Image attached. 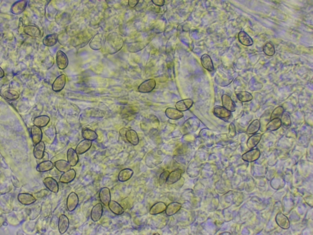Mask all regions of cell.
Returning a JSON list of instances; mask_svg holds the SVG:
<instances>
[{
    "label": "cell",
    "mask_w": 313,
    "mask_h": 235,
    "mask_svg": "<svg viewBox=\"0 0 313 235\" xmlns=\"http://www.w3.org/2000/svg\"><path fill=\"white\" fill-rule=\"evenodd\" d=\"M160 151H157L156 152V151H152V153L150 152L146 155V158L151 159L152 160L145 162L146 164L148 165V167L153 166L155 167L157 165L163 161V156H161L162 153Z\"/></svg>",
    "instance_id": "1"
},
{
    "label": "cell",
    "mask_w": 313,
    "mask_h": 235,
    "mask_svg": "<svg viewBox=\"0 0 313 235\" xmlns=\"http://www.w3.org/2000/svg\"><path fill=\"white\" fill-rule=\"evenodd\" d=\"M156 82L153 79H149L145 80L138 86V90L142 93H148L152 91L155 88Z\"/></svg>",
    "instance_id": "2"
},
{
    "label": "cell",
    "mask_w": 313,
    "mask_h": 235,
    "mask_svg": "<svg viewBox=\"0 0 313 235\" xmlns=\"http://www.w3.org/2000/svg\"><path fill=\"white\" fill-rule=\"evenodd\" d=\"M79 203L78 195L75 192H72L68 195L67 198L66 205L68 210L70 211H74L77 207Z\"/></svg>",
    "instance_id": "3"
},
{
    "label": "cell",
    "mask_w": 313,
    "mask_h": 235,
    "mask_svg": "<svg viewBox=\"0 0 313 235\" xmlns=\"http://www.w3.org/2000/svg\"><path fill=\"white\" fill-rule=\"evenodd\" d=\"M56 62L57 67L61 69H65L68 65V60L67 56L61 50H59L57 53Z\"/></svg>",
    "instance_id": "4"
},
{
    "label": "cell",
    "mask_w": 313,
    "mask_h": 235,
    "mask_svg": "<svg viewBox=\"0 0 313 235\" xmlns=\"http://www.w3.org/2000/svg\"><path fill=\"white\" fill-rule=\"evenodd\" d=\"M103 208L101 203H98L92 207L90 213L91 220L94 222L98 221L101 218L103 213Z\"/></svg>",
    "instance_id": "5"
},
{
    "label": "cell",
    "mask_w": 313,
    "mask_h": 235,
    "mask_svg": "<svg viewBox=\"0 0 313 235\" xmlns=\"http://www.w3.org/2000/svg\"><path fill=\"white\" fill-rule=\"evenodd\" d=\"M99 197L102 203L105 206H108L111 200V195L109 189L107 187H103L99 191Z\"/></svg>",
    "instance_id": "6"
},
{
    "label": "cell",
    "mask_w": 313,
    "mask_h": 235,
    "mask_svg": "<svg viewBox=\"0 0 313 235\" xmlns=\"http://www.w3.org/2000/svg\"><path fill=\"white\" fill-rule=\"evenodd\" d=\"M27 4V1H17L12 6L10 9L11 12L14 14H20L25 10Z\"/></svg>",
    "instance_id": "7"
},
{
    "label": "cell",
    "mask_w": 313,
    "mask_h": 235,
    "mask_svg": "<svg viewBox=\"0 0 313 235\" xmlns=\"http://www.w3.org/2000/svg\"><path fill=\"white\" fill-rule=\"evenodd\" d=\"M66 82L65 75L64 74L59 75L55 79L52 84V90L56 92L60 91L64 87Z\"/></svg>",
    "instance_id": "8"
},
{
    "label": "cell",
    "mask_w": 313,
    "mask_h": 235,
    "mask_svg": "<svg viewBox=\"0 0 313 235\" xmlns=\"http://www.w3.org/2000/svg\"><path fill=\"white\" fill-rule=\"evenodd\" d=\"M43 182L45 187L50 191L55 193L58 192V185L54 179L50 177H47L44 179Z\"/></svg>",
    "instance_id": "9"
},
{
    "label": "cell",
    "mask_w": 313,
    "mask_h": 235,
    "mask_svg": "<svg viewBox=\"0 0 313 235\" xmlns=\"http://www.w3.org/2000/svg\"><path fill=\"white\" fill-rule=\"evenodd\" d=\"M69 224V222L67 217L64 214L60 215L58 220V228L60 233L63 234L68 230Z\"/></svg>",
    "instance_id": "10"
},
{
    "label": "cell",
    "mask_w": 313,
    "mask_h": 235,
    "mask_svg": "<svg viewBox=\"0 0 313 235\" xmlns=\"http://www.w3.org/2000/svg\"><path fill=\"white\" fill-rule=\"evenodd\" d=\"M17 199L21 204L29 205L34 203L36 199L32 195L28 193H20L18 194Z\"/></svg>",
    "instance_id": "11"
},
{
    "label": "cell",
    "mask_w": 313,
    "mask_h": 235,
    "mask_svg": "<svg viewBox=\"0 0 313 235\" xmlns=\"http://www.w3.org/2000/svg\"><path fill=\"white\" fill-rule=\"evenodd\" d=\"M92 141L84 139L77 145L75 151L78 154H82L88 150L92 146Z\"/></svg>",
    "instance_id": "12"
},
{
    "label": "cell",
    "mask_w": 313,
    "mask_h": 235,
    "mask_svg": "<svg viewBox=\"0 0 313 235\" xmlns=\"http://www.w3.org/2000/svg\"><path fill=\"white\" fill-rule=\"evenodd\" d=\"M193 104V102L191 99H185L177 102L175 104V107L180 111H184L190 108Z\"/></svg>",
    "instance_id": "13"
},
{
    "label": "cell",
    "mask_w": 313,
    "mask_h": 235,
    "mask_svg": "<svg viewBox=\"0 0 313 235\" xmlns=\"http://www.w3.org/2000/svg\"><path fill=\"white\" fill-rule=\"evenodd\" d=\"M76 172L73 169H70L64 172L61 176L60 181L63 183H68L72 181L75 178Z\"/></svg>",
    "instance_id": "14"
},
{
    "label": "cell",
    "mask_w": 313,
    "mask_h": 235,
    "mask_svg": "<svg viewBox=\"0 0 313 235\" xmlns=\"http://www.w3.org/2000/svg\"><path fill=\"white\" fill-rule=\"evenodd\" d=\"M31 132L32 140L35 144H36L41 141L42 132L40 127L35 125L32 126Z\"/></svg>",
    "instance_id": "15"
},
{
    "label": "cell",
    "mask_w": 313,
    "mask_h": 235,
    "mask_svg": "<svg viewBox=\"0 0 313 235\" xmlns=\"http://www.w3.org/2000/svg\"><path fill=\"white\" fill-rule=\"evenodd\" d=\"M222 102L223 106L230 111H234L235 109L236 106L230 97L226 94H223L222 96Z\"/></svg>",
    "instance_id": "16"
},
{
    "label": "cell",
    "mask_w": 313,
    "mask_h": 235,
    "mask_svg": "<svg viewBox=\"0 0 313 235\" xmlns=\"http://www.w3.org/2000/svg\"><path fill=\"white\" fill-rule=\"evenodd\" d=\"M23 30L26 34L31 37H39L41 34V31L39 28L33 25H28L25 26L24 27Z\"/></svg>",
    "instance_id": "17"
},
{
    "label": "cell",
    "mask_w": 313,
    "mask_h": 235,
    "mask_svg": "<svg viewBox=\"0 0 313 235\" xmlns=\"http://www.w3.org/2000/svg\"><path fill=\"white\" fill-rule=\"evenodd\" d=\"M201 61L202 65L205 69L209 72L214 70L213 63L209 55L207 54H203L201 57Z\"/></svg>",
    "instance_id": "18"
},
{
    "label": "cell",
    "mask_w": 313,
    "mask_h": 235,
    "mask_svg": "<svg viewBox=\"0 0 313 235\" xmlns=\"http://www.w3.org/2000/svg\"><path fill=\"white\" fill-rule=\"evenodd\" d=\"M166 116L168 118L172 120H177L182 118L183 116V114L176 109L169 107L165 110Z\"/></svg>",
    "instance_id": "19"
},
{
    "label": "cell",
    "mask_w": 313,
    "mask_h": 235,
    "mask_svg": "<svg viewBox=\"0 0 313 235\" xmlns=\"http://www.w3.org/2000/svg\"><path fill=\"white\" fill-rule=\"evenodd\" d=\"M67 159L68 162L71 166H74L77 164L79 161V157L75 150L72 148L68 150Z\"/></svg>",
    "instance_id": "20"
},
{
    "label": "cell",
    "mask_w": 313,
    "mask_h": 235,
    "mask_svg": "<svg viewBox=\"0 0 313 235\" xmlns=\"http://www.w3.org/2000/svg\"><path fill=\"white\" fill-rule=\"evenodd\" d=\"M125 136L127 140L134 145H136L139 143V138L136 132L133 130H127Z\"/></svg>",
    "instance_id": "21"
},
{
    "label": "cell",
    "mask_w": 313,
    "mask_h": 235,
    "mask_svg": "<svg viewBox=\"0 0 313 235\" xmlns=\"http://www.w3.org/2000/svg\"><path fill=\"white\" fill-rule=\"evenodd\" d=\"M45 149V145L44 143L42 141L36 144L33 150V154L34 157L37 159H42L44 155Z\"/></svg>",
    "instance_id": "22"
},
{
    "label": "cell",
    "mask_w": 313,
    "mask_h": 235,
    "mask_svg": "<svg viewBox=\"0 0 313 235\" xmlns=\"http://www.w3.org/2000/svg\"><path fill=\"white\" fill-rule=\"evenodd\" d=\"M238 38L239 42L244 45L250 46L253 43V41L251 38L244 31H241L239 33Z\"/></svg>",
    "instance_id": "23"
},
{
    "label": "cell",
    "mask_w": 313,
    "mask_h": 235,
    "mask_svg": "<svg viewBox=\"0 0 313 235\" xmlns=\"http://www.w3.org/2000/svg\"><path fill=\"white\" fill-rule=\"evenodd\" d=\"M50 121V118L47 116L43 115L35 117L34 119L33 123L35 125L39 127H42L46 126Z\"/></svg>",
    "instance_id": "24"
},
{
    "label": "cell",
    "mask_w": 313,
    "mask_h": 235,
    "mask_svg": "<svg viewBox=\"0 0 313 235\" xmlns=\"http://www.w3.org/2000/svg\"><path fill=\"white\" fill-rule=\"evenodd\" d=\"M108 206L110 210L116 215L121 214L124 212V210L122 207L115 201L111 200Z\"/></svg>",
    "instance_id": "25"
},
{
    "label": "cell",
    "mask_w": 313,
    "mask_h": 235,
    "mask_svg": "<svg viewBox=\"0 0 313 235\" xmlns=\"http://www.w3.org/2000/svg\"><path fill=\"white\" fill-rule=\"evenodd\" d=\"M133 173V170L130 169L126 168L121 170L119 173L118 178L121 182L126 181L129 179Z\"/></svg>",
    "instance_id": "26"
},
{
    "label": "cell",
    "mask_w": 313,
    "mask_h": 235,
    "mask_svg": "<svg viewBox=\"0 0 313 235\" xmlns=\"http://www.w3.org/2000/svg\"><path fill=\"white\" fill-rule=\"evenodd\" d=\"M56 168L61 172H64L70 169L71 166L68 161L64 160H60L56 161L54 163Z\"/></svg>",
    "instance_id": "27"
},
{
    "label": "cell",
    "mask_w": 313,
    "mask_h": 235,
    "mask_svg": "<svg viewBox=\"0 0 313 235\" xmlns=\"http://www.w3.org/2000/svg\"><path fill=\"white\" fill-rule=\"evenodd\" d=\"M83 137L84 139L93 141L98 137V135L95 132L88 129H83L82 131Z\"/></svg>",
    "instance_id": "28"
},
{
    "label": "cell",
    "mask_w": 313,
    "mask_h": 235,
    "mask_svg": "<svg viewBox=\"0 0 313 235\" xmlns=\"http://www.w3.org/2000/svg\"><path fill=\"white\" fill-rule=\"evenodd\" d=\"M235 93L238 99L242 102H249L253 99L252 94L247 91H238Z\"/></svg>",
    "instance_id": "29"
},
{
    "label": "cell",
    "mask_w": 313,
    "mask_h": 235,
    "mask_svg": "<svg viewBox=\"0 0 313 235\" xmlns=\"http://www.w3.org/2000/svg\"><path fill=\"white\" fill-rule=\"evenodd\" d=\"M57 37L56 35L50 34L47 35L44 38L42 42L45 46L50 47L57 43Z\"/></svg>",
    "instance_id": "30"
},
{
    "label": "cell",
    "mask_w": 313,
    "mask_h": 235,
    "mask_svg": "<svg viewBox=\"0 0 313 235\" xmlns=\"http://www.w3.org/2000/svg\"><path fill=\"white\" fill-rule=\"evenodd\" d=\"M179 170H175L169 173L167 179L166 183L168 184H173L179 181L181 176Z\"/></svg>",
    "instance_id": "31"
},
{
    "label": "cell",
    "mask_w": 313,
    "mask_h": 235,
    "mask_svg": "<svg viewBox=\"0 0 313 235\" xmlns=\"http://www.w3.org/2000/svg\"><path fill=\"white\" fill-rule=\"evenodd\" d=\"M53 167V163L50 161H43L37 166L36 170L39 172L47 171L51 170Z\"/></svg>",
    "instance_id": "32"
},
{
    "label": "cell",
    "mask_w": 313,
    "mask_h": 235,
    "mask_svg": "<svg viewBox=\"0 0 313 235\" xmlns=\"http://www.w3.org/2000/svg\"><path fill=\"white\" fill-rule=\"evenodd\" d=\"M4 97L9 101L15 100L18 98L19 94L16 91L13 90H7L3 93Z\"/></svg>",
    "instance_id": "33"
},
{
    "label": "cell",
    "mask_w": 313,
    "mask_h": 235,
    "mask_svg": "<svg viewBox=\"0 0 313 235\" xmlns=\"http://www.w3.org/2000/svg\"><path fill=\"white\" fill-rule=\"evenodd\" d=\"M214 111L217 115L221 117L229 116L230 114L229 111L223 106H216L214 108Z\"/></svg>",
    "instance_id": "34"
},
{
    "label": "cell",
    "mask_w": 313,
    "mask_h": 235,
    "mask_svg": "<svg viewBox=\"0 0 313 235\" xmlns=\"http://www.w3.org/2000/svg\"><path fill=\"white\" fill-rule=\"evenodd\" d=\"M263 51L266 55L269 56L273 55L275 53L274 46L270 42L265 44L263 47Z\"/></svg>",
    "instance_id": "35"
},
{
    "label": "cell",
    "mask_w": 313,
    "mask_h": 235,
    "mask_svg": "<svg viewBox=\"0 0 313 235\" xmlns=\"http://www.w3.org/2000/svg\"><path fill=\"white\" fill-rule=\"evenodd\" d=\"M169 174V172L168 171H165L161 173L159 179L160 184L162 185L165 182H166Z\"/></svg>",
    "instance_id": "36"
},
{
    "label": "cell",
    "mask_w": 313,
    "mask_h": 235,
    "mask_svg": "<svg viewBox=\"0 0 313 235\" xmlns=\"http://www.w3.org/2000/svg\"><path fill=\"white\" fill-rule=\"evenodd\" d=\"M4 73L3 69L0 68V78H2L4 77Z\"/></svg>",
    "instance_id": "37"
}]
</instances>
